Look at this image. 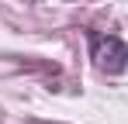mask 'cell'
Returning <instances> with one entry per match:
<instances>
[{"instance_id":"6da1fadb","label":"cell","mask_w":128,"mask_h":124,"mask_svg":"<svg viewBox=\"0 0 128 124\" xmlns=\"http://www.w3.org/2000/svg\"><path fill=\"white\" fill-rule=\"evenodd\" d=\"M90 59L94 65L107 72V76H118L128 69V45L114 35H100V31H90Z\"/></svg>"}]
</instances>
